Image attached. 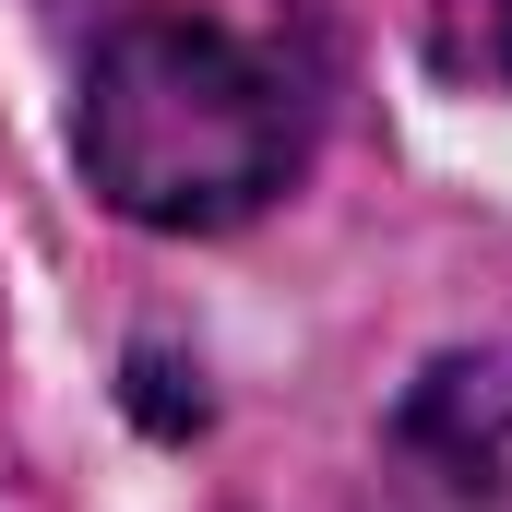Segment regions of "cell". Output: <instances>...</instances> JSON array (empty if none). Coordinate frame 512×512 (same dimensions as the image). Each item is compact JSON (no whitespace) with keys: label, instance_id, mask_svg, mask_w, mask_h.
<instances>
[{"label":"cell","instance_id":"7a4b0ae2","mask_svg":"<svg viewBox=\"0 0 512 512\" xmlns=\"http://www.w3.org/2000/svg\"><path fill=\"white\" fill-rule=\"evenodd\" d=\"M393 489L405 512H512V346L441 358L393 405Z\"/></svg>","mask_w":512,"mask_h":512},{"label":"cell","instance_id":"6da1fadb","mask_svg":"<svg viewBox=\"0 0 512 512\" xmlns=\"http://www.w3.org/2000/svg\"><path fill=\"white\" fill-rule=\"evenodd\" d=\"M72 155H84L108 215L155 227V239H215V227L262 215L298 179L310 96H298L286 48H262L239 24H215V12L143 0L84 60Z\"/></svg>","mask_w":512,"mask_h":512},{"label":"cell","instance_id":"3957f363","mask_svg":"<svg viewBox=\"0 0 512 512\" xmlns=\"http://www.w3.org/2000/svg\"><path fill=\"white\" fill-rule=\"evenodd\" d=\"M429 60L477 96H512V0H429Z\"/></svg>","mask_w":512,"mask_h":512}]
</instances>
